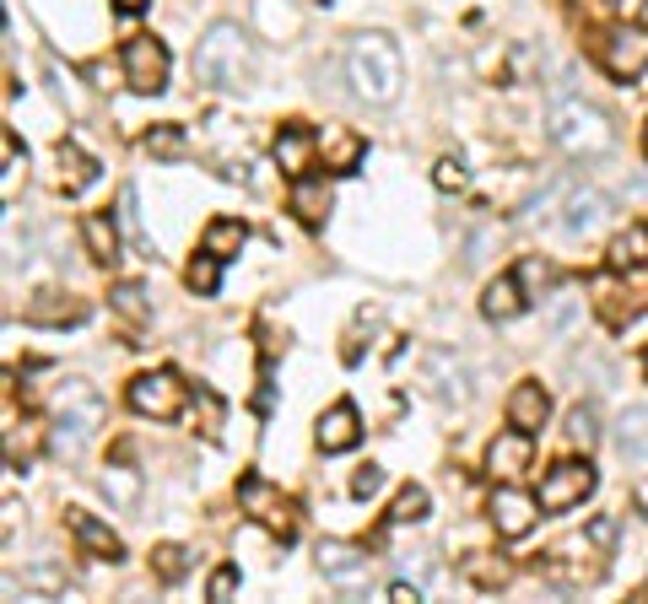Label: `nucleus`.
I'll return each instance as SVG.
<instances>
[{
    "label": "nucleus",
    "instance_id": "f257e3e1",
    "mask_svg": "<svg viewBox=\"0 0 648 604\" xmlns=\"http://www.w3.org/2000/svg\"><path fill=\"white\" fill-rule=\"evenodd\" d=\"M346 81H351V92L362 98V103H395L400 98V81H406V71H400V49L384 38V33H357L351 38V49H346Z\"/></svg>",
    "mask_w": 648,
    "mask_h": 604
},
{
    "label": "nucleus",
    "instance_id": "f03ea898",
    "mask_svg": "<svg viewBox=\"0 0 648 604\" xmlns=\"http://www.w3.org/2000/svg\"><path fill=\"white\" fill-rule=\"evenodd\" d=\"M98 427H103V400H98V389H87L82 378H65L60 394H54V432H49V449L60 453V458H76V453L98 438Z\"/></svg>",
    "mask_w": 648,
    "mask_h": 604
},
{
    "label": "nucleus",
    "instance_id": "7ed1b4c3",
    "mask_svg": "<svg viewBox=\"0 0 648 604\" xmlns=\"http://www.w3.org/2000/svg\"><path fill=\"white\" fill-rule=\"evenodd\" d=\"M249 71H254V49H249L244 27L238 22H216L200 38V49H195V76L205 87H244Z\"/></svg>",
    "mask_w": 648,
    "mask_h": 604
},
{
    "label": "nucleus",
    "instance_id": "20e7f679",
    "mask_svg": "<svg viewBox=\"0 0 648 604\" xmlns=\"http://www.w3.org/2000/svg\"><path fill=\"white\" fill-rule=\"evenodd\" d=\"M546 136L568 151V156H606V151H611V141H616L611 119H606L600 109L578 103V98H568V103H557V109H551V125H546Z\"/></svg>",
    "mask_w": 648,
    "mask_h": 604
},
{
    "label": "nucleus",
    "instance_id": "39448f33",
    "mask_svg": "<svg viewBox=\"0 0 648 604\" xmlns=\"http://www.w3.org/2000/svg\"><path fill=\"white\" fill-rule=\"evenodd\" d=\"M595 464H578V458H562V464H551L546 469V480H540V507L546 513H568V507H578L589 491H595Z\"/></svg>",
    "mask_w": 648,
    "mask_h": 604
},
{
    "label": "nucleus",
    "instance_id": "423d86ee",
    "mask_svg": "<svg viewBox=\"0 0 648 604\" xmlns=\"http://www.w3.org/2000/svg\"><path fill=\"white\" fill-rule=\"evenodd\" d=\"M130 411L152 416V421H173L184 411V383L173 373H147L130 383Z\"/></svg>",
    "mask_w": 648,
    "mask_h": 604
},
{
    "label": "nucleus",
    "instance_id": "0eeeda50",
    "mask_svg": "<svg viewBox=\"0 0 648 604\" xmlns=\"http://www.w3.org/2000/svg\"><path fill=\"white\" fill-rule=\"evenodd\" d=\"M238 502H244V513H249L254 524H265V529H276V534H292V502H287L271 480L249 475V480L238 486Z\"/></svg>",
    "mask_w": 648,
    "mask_h": 604
},
{
    "label": "nucleus",
    "instance_id": "6e6552de",
    "mask_svg": "<svg viewBox=\"0 0 648 604\" xmlns=\"http://www.w3.org/2000/svg\"><path fill=\"white\" fill-rule=\"evenodd\" d=\"M125 81L136 92H162V81H167V49H162V38H130V49H125Z\"/></svg>",
    "mask_w": 648,
    "mask_h": 604
},
{
    "label": "nucleus",
    "instance_id": "1a4fd4ad",
    "mask_svg": "<svg viewBox=\"0 0 648 604\" xmlns=\"http://www.w3.org/2000/svg\"><path fill=\"white\" fill-rule=\"evenodd\" d=\"M648 65V27H616V33H606V71L611 76H622V81H633V76H644Z\"/></svg>",
    "mask_w": 648,
    "mask_h": 604
},
{
    "label": "nucleus",
    "instance_id": "9d476101",
    "mask_svg": "<svg viewBox=\"0 0 648 604\" xmlns=\"http://www.w3.org/2000/svg\"><path fill=\"white\" fill-rule=\"evenodd\" d=\"M422 373H427V389L444 405H471V373H465V362H454L449 351H427Z\"/></svg>",
    "mask_w": 648,
    "mask_h": 604
},
{
    "label": "nucleus",
    "instance_id": "9b49d317",
    "mask_svg": "<svg viewBox=\"0 0 648 604\" xmlns=\"http://www.w3.org/2000/svg\"><path fill=\"white\" fill-rule=\"evenodd\" d=\"M367 551L362 545H346V540H324L320 545V572L329 583H340V589H357V583H367Z\"/></svg>",
    "mask_w": 648,
    "mask_h": 604
},
{
    "label": "nucleus",
    "instance_id": "f8f14e48",
    "mask_svg": "<svg viewBox=\"0 0 648 604\" xmlns=\"http://www.w3.org/2000/svg\"><path fill=\"white\" fill-rule=\"evenodd\" d=\"M535 513H540V502H535V496H524V491H513V486H502V491L491 496V524H497V534H502V540L529 534V529H535Z\"/></svg>",
    "mask_w": 648,
    "mask_h": 604
},
{
    "label": "nucleus",
    "instance_id": "ddd939ff",
    "mask_svg": "<svg viewBox=\"0 0 648 604\" xmlns=\"http://www.w3.org/2000/svg\"><path fill=\"white\" fill-rule=\"evenodd\" d=\"M529 453H535V432H502L491 449H486V464H491V475L497 480H519L524 469H529Z\"/></svg>",
    "mask_w": 648,
    "mask_h": 604
},
{
    "label": "nucleus",
    "instance_id": "4468645a",
    "mask_svg": "<svg viewBox=\"0 0 648 604\" xmlns=\"http://www.w3.org/2000/svg\"><path fill=\"white\" fill-rule=\"evenodd\" d=\"M546 416H551V400H546L540 383H519V389L508 394V427H519V432H540Z\"/></svg>",
    "mask_w": 648,
    "mask_h": 604
},
{
    "label": "nucleus",
    "instance_id": "2eb2a0df",
    "mask_svg": "<svg viewBox=\"0 0 648 604\" xmlns=\"http://www.w3.org/2000/svg\"><path fill=\"white\" fill-rule=\"evenodd\" d=\"M314 147H320V141H314L303 125H287V130L276 136V162H282V173H287V178H309Z\"/></svg>",
    "mask_w": 648,
    "mask_h": 604
},
{
    "label": "nucleus",
    "instance_id": "dca6fc26",
    "mask_svg": "<svg viewBox=\"0 0 648 604\" xmlns=\"http://www.w3.org/2000/svg\"><path fill=\"white\" fill-rule=\"evenodd\" d=\"M606 211H611L606 194H595V189H573L568 205H562V227H568L573 238H578V232H595V227L606 222Z\"/></svg>",
    "mask_w": 648,
    "mask_h": 604
},
{
    "label": "nucleus",
    "instance_id": "f3484780",
    "mask_svg": "<svg viewBox=\"0 0 648 604\" xmlns=\"http://www.w3.org/2000/svg\"><path fill=\"white\" fill-rule=\"evenodd\" d=\"M357 438H362V427H357V411H351L346 400L329 405V411L320 416V449L324 453H346Z\"/></svg>",
    "mask_w": 648,
    "mask_h": 604
},
{
    "label": "nucleus",
    "instance_id": "a211bd4d",
    "mask_svg": "<svg viewBox=\"0 0 648 604\" xmlns=\"http://www.w3.org/2000/svg\"><path fill=\"white\" fill-rule=\"evenodd\" d=\"M524 287H519V276H497V281H486V298H482V313L491 324H508V318H519L524 313Z\"/></svg>",
    "mask_w": 648,
    "mask_h": 604
},
{
    "label": "nucleus",
    "instance_id": "6ab92c4d",
    "mask_svg": "<svg viewBox=\"0 0 648 604\" xmlns=\"http://www.w3.org/2000/svg\"><path fill=\"white\" fill-rule=\"evenodd\" d=\"M616 449H622L627 464H644L648 469V405L627 411V416L616 421Z\"/></svg>",
    "mask_w": 648,
    "mask_h": 604
},
{
    "label": "nucleus",
    "instance_id": "aec40b11",
    "mask_svg": "<svg viewBox=\"0 0 648 604\" xmlns=\"http://www.w3.org/2000/svg\"><path fill=\"white\" fill-rule=\"evenodd\" d=\"M244 243H249V227H244L238 216H216V222L205 227V243H200V249L216 254V260H233Z\"/></svg>",
    "mask_w": 648,
    "mask_h": 604
},
{
    "label": "nucleus",
    "instance_id": "412c9836",
    "mask_svg": "<svg viewBox=\"0 0 648 604\" xmlns=\"http://www.w3.org/2000/svg\"><path fill=\"white\" fill-rule=\"evenodd\" d=\"M292 211H298V222L324 227V216H329V189L314 184V178H292Z\"/></svg>",
    "mask_w": 648,
    "mask_h": 604
},
{
    "label": "nucleus",
    "instance_id": "4be33fe9",
    "mask_svg": "<svg viewBox=\"0 0 648 604\" xmlns=\"http://www.w3.org/2000/svg\"><path fill=\"white\" fill-rule=\"evenodd\" d=\"M648 265V227H627L611 243V270H638Z\"/></svg>",
    "mask_w": 648,
    "mask_h": 604
},
{
    "label": "nucleus",
    "instance_id": "5701e85b",
    "mask_svg": "<svg viewBox=\"0 0 648 604\" xmlns=\"http://www.w3.org/2000/svg\"><path fill=\"white\" fill-rule=\"evenodd\" d=\"M71 529H76V540H82L87 551H98V556H109V562L120 556V534L103 529V524H92L87 513H71Z\"/></svg>",
    "mask_w": 648,
    "mask_h": 604
},
{
    "label": "nucleus",
    "instance_id": "b1692460",
    "mask_svg": "<svg viewBox=\"0 0 648 604\" xmlns=\"http://www.w3.org/2000/svg\"><path fill=\"white\" fill-rule=\"evenodd\" d=\"M92 178H98V162H92V156H82L76 147H60V184H65L71 194L87 189Z\"/></svg>",
    "mask_w": 648,
    "mask_h": 604
},
{
    "label": "nucleus",
    "instance_id": "393cba45",
    "mask_svg": "<svg viewBox=\"0 0 648 604\" xmlns=\"http://www.w3.org/2000/svg\"><path fill=\"white\" fill-rule=\"evenodd\" d=\"M27 318H38V324H76V318H87V302H60V292H43V298L27 307Z\"/></svg>",
    "mask_w": 648,
    "mask_h": 604
},
{
    "label": "nucleus",
    "instance_id": "a878e982",
    "mask_svg": "<svg viewBox=\"0 0 648 604\" xmlns=\"http://www.w3.org/2000/svg\"><path fill=\"white\" fill-rule=\"evenodd\" d=\"M568 438H573L578 449H595V443H600V416H595L589 405H578V411L568 416Z\"/></svg>",
    "mask_w": 648,
    "mask_h": 604
},
{
    "label": "nucleus",
    "instance_id": "bb28decb",
    "mask_svg": "<svg viewBox=\"0 0 648 604\" xmlns=\"http://www.w3.org/2000/svg\"><path fill=\"white\" fill-rule=\"evenodd\" d=\"M395 524H422L427 518V491L422 486H406L400 496H395V513H389Z\"/></svg>",
    "mask_w": 648,
    "mask_h": 604
},
{
    "label": "nucleus",
    "instance_id": "cd10ccee",
    "mask_svg": "<svg viewBox=\"0 0 648 604\" xmlns=\"http://www.w3.org/2000/svg\"><path fill=\"white\" fill-rule=\"evenodd\" d=\"M141 147L152 151V156H167V162H173V156H184V151H189V141H184V130H178V125H162V130H152Z\"/></svg>",
    "mask_w": 648,
    "mask_h": 604
},
{
    "label": "nucleus",
    "instance_id": "c85d7f7f",
    "mask_svg": "<svg viewBox=\"0 0 648 604\" xmlns=\"http://www.w3.org/2000/svg\"><path fill=\"white\" fill-rule=\"evenodd\" d=\"M82 232H87V243H92V254H98V260H114L120 238H114V227H109L103 216H87V227H82Z\"/></svg>",
    "mask_w": 648,
    "mask_h": 604
},
{
    "label": "nucleus",
    "instance_id": "c756f323",
    "mask_svg": "<svg viewBox=\"0 0 648 604\" xmlns=\"http://www.w3.org/2000/svg\"><path fill=\"white\" fill-rule=\"evenodd\" d=\"M22 173H27V156L16 151V136H5V178H0V194H5V200H16Z\"/></svg>",
    "mask_w": 648,
    "mask_h": 604
},
{
    "label": "nucleus",
    "instance_id": "7c9ffc66",
    "mask_svg": "<svg viewBox=\"0 0 648 604\" xmlns=\"http://www.w3.org/2000/svg\"><path fill=\"white\" fill-rule=\"evenodd\" d=\"M216 265H222V260H216V254H205V249H200V260H195V265H189V287H195V292H205V298H211V292H216Z\"/></svg>",
    "mask_w": 648,
    "mask_h": 604
},
{
    "label": "nucleus",
    "instance_id": "2f4dec72",
    "mask_svg": "<svg viewBox=\"0 0 648 604\" xmlns=\"http://www.w3.org/2000/svg\"><path fill=\"white\" fill-rule=\"evenodd\" d=\"M114 307H120V313H125L130 324H147V302H141V287H130V281H125V287H114Z\"/></svg>",
    "mask_w": 648,
    "mask_h": 604
},
{
    "label": "nucleus",
    "instance_id": "473e14b6",
    "mask_svg": "<svg viewBox=\"0 0 648 604\" xmlns=\"http://www.w3.org/2000/svg\"><path fill=\"white\" fill-rule=\"evenodd\" d=\"M152 567H158V578H162V583L184 578V551H178V545H162L158 556H152Z\"/></svg>",
    "mask_w": 648,
    "mask_h": 604
},
{
    "label": "nucleus",
    "instance_id": "72a5a7b5",
    "mask_svg": "<svg viewBox=\"0 0 648 604\" xmlns=\"http://www.w3.org/2000/svg\"><path fill=\"white\" fill-rule=\"evenodd\" d=\"M357 156H362V141H357V136H340V141L329 147V167L351 173V167H357Z\"/></svg>",
    "mask_w": 648,
    "mask_h": 604
},
{
    "label": "nucleus",
    "instance_id": "f704fd0d",
    "mask_svg": "<svg viewBox=\"0 0 648 604\" xmlns=\"http://www.w3.org/2000/svg\"><path fill=\"white\" fill-rule=\"evenodd\" d=\"M103 491H109L114 502H136V475H125V469H109V475H103Z\"/></svg>",
    "mask_w": 648,
    "mask_h": 604
},
{
    "label": "nucleus",
    "instance_id": "c9c22d12",
    "mask_svg": "<svg viewBox=\"0 0 648 604\" xmlns=\"http://www.w3.org/2000/svg\"><path fill=\"white\" fill-rule=\"evenodd\" d=\"M433 178H438V189H460V184H465V167H460V162H454V156H444V162H438V173H433Z\"/></svg>",
    "mask_w": 648,
    "mask_h": 604
},
{
    "label": "nucleus",
    "instance_id": "e433bc0d",
    "mask_svg": "<svg viewBox=\"0 0 648 604\" xmlns=\"http://www.w3.org/2000/svg\"><path fill=\"white\" fill-rule=\"evenodd\" d=\"M378 486H384V469H378V464H367V469L351 480V491H357V496H373Z\"/></svg>",
    "mask_w": 648,
    "mask_h": 604
},
{
    "label": "nucleus",
    "instance_id": "4c0bfd02",
    "mask_svg": "<svg viewBox=\"0 0 648 604\" xmlns=\"http://www.w3.org/2000/svg\"><path fill=\"white\" fill-rule=\"evenodd\" d=\"M233 589H238V567H222V572L211 578V600H227Z\"/></svg>",
    "mask_w": 648,
    "mask_h": 604
},
{
    "label": "nucleus",
    "instance_id": "58836bf2",
    "mask_svg": "<svg viewBox=\"0 0 648 604\" xmlns=\"http://www.w3.org/2000/svg\"><path fill=\"white\" fill-rule=\"evenodd\" d=\"M465 572H471L476 583H502V578H508V567H502V562H497V567H486V562H471Z\"/></svg>",
    "mask_w": 648,
    "mask_h": 604
},
{
    "label": "nucleus",
    "instance_id": "ea45409f",
    "mask_svg": "<svg viewBox=\"0 0 648 604\" xmlns=\"http://www.w3.org/2000/svg\"><path fill=\"white\" fill-rule=\"evenodd\" d=\"M589 540H595V545H611V540H616V518H595V524H589Z\"/></svg>",
    "mask_w": 648,
    "mask_h": 604
},
{
    "label": "nucleus",
    "instance_id": "a19ab883",
    "mask_svg": "<svg viewBox=\"0 0 648 604\" xmlns=\"http://www.w3.org/2000/svg\"><path fill=\"white\" fill-rule=\"evenodd\" d=\"M389 600H395V604H416L422 594H416V583H395V589H389Z\"/></svg>",
    "mask_w": 648,
    "mask_h": 604
},
{
    "label": "nucleus",
    "instance_id": "79ce46f5",
    "mask_svg": "<svg viewBox=\"0 0 648 604\" xmlns=\"http://www.w3.org/2000/svg\"><path fill=\"white\" fill-rule=\"evenodd\" d=\"M114 5H120V11H125V16H130V11H141V5H147V0H114Z\"/></svg>",
    "mask_w": 648,
    "mask_h": 604
},
{
    "label": "nucleus",
    "instance_id": "37998d69",
    "mask_svg": "<svg viewBox=\"0 0 648 604\" xmlns=\"http://www.w3.org/2000/svg\"><path fill=\"white\" fill-rule=\"evenodd\" d=\"M638 22H644V27H648V0H644V5H638Z\"/></svg>",
    "mask_w": 648,
    "mask_h": 604
},
{
    "label": "nucleus",
    "instance_id": "c03bdc74",
    "mask_svg": "<svg viewBox=\"0 0 648 604\" xmlns=\"http://www.w3.org/2000/svg\"><path fill=\"white\" fill-rule=\"evenodd\" d=\"M644 151H648V125H644Z\"/></svg>",
    "mask_w": 648,
    "mask_h": 604
},
{
    "label": "nucleus",
    "instance_id": "a18cd8bd",
    "mask_svg": "<svg viewBox=\"0 0 648 604\" xmlns=\"http://www.w3.org/2000/svg\"><path fill=\"white\" fill-rule=\"evenodd\" d=\"M644 373H648V356H644Z\"/></svg>",
    "mask_w": 648,
    "mask_h": 604
},
{
    "label": "nucleus",
    "instance_id": "49530a36",
    "mask_svg": "<svg viewBox=\"0 0 648 604\" xmlns=\"http://www.w3.org/2000/svg\"><path fill=\"white\" fill-rule=\"evenodd\" d=\"M611 5H616V0H611Z\"/></svg>",
    "mask_w": 648,
    "mask_h": 604
}]
</instances>
